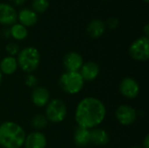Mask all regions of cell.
Here are the masks:
<instances>
[{
	"mask_svg": "<svg viewBox=\"0 0 149 148\" xmlns=\"http://www.w3.org/2000/svg\"><path fill=\"white\" fill-rule=\"evenodd\" d=\"M10 36L16 39V40H24L27 38L28 36V31L27 28L21 24H17L15 23L14 24L11 25L10 29Z\"/></svg>",
	"mask_w": 149,
	"mask_h": 148,
	"instance_id": "obj_19",
	"label": "cell"
},
{
	"mask_svg": "<svg viewBox=\"0 0 149 148\" xmlns=\"http://www.w3.org/2000/svg\"><path fill=\"white\" fill-rule=\"evenodd\" d=\"M130 57L136 60L144 62L149 58V39L148 37L142 36L134 40L129 47Z\"/></svg>",
	"mask_w": 149,
	"mask_h": 148,
	"instance_id": "obj_6",
	"label": "cell"
},
{
	"mask_svg": "<svg viewBox=\"0 0 149 148\" xmlns=\"http://www.w3.org/2000/svg\"><path fill=\"white\" fill-rule=\"evenodd\" d=\"M143 1H144V2H145L146 3H148L149 2V0H143Z\"/></svg>",
	"mask_w": 149,
	"mask_h": 148,
	"instance_id": "obj_31",
	"label": "cell"
},
{
	"mask_svg": "<svg viewBox=\"0 0 149 148\" xmlns=\"http://www.w3.org/2000/svg\"><path fill=\"white\" fill-rule=\"evenodd\" d=\"M31 126L35 130L39 131V130H42V129L46 127V126L48 124V120H47V119H46V117L45 115L37 114L31 119Z\"/></svg>",
	"mask_w": 149,
	"mask_h": 148,
	"instance_id": "obj_20",
	"label": "cell"
},
{
	"mask_svg": "<svg viewBox=\"0 0 149 148\" xmlns=\"http://www.w3.org/2000/svg\"><path fill=\"white\" fill-rule=\"evenodd\" d=\"M89 129L77 126L74 131L73 140L74 143L79 147H86L91 144V133Z\"/></svg>",
	"mask_w": 149,
	"mask_h": 148,
	"instance_id": "obj_14",
	"label": "cell"
},
{
	"mask_svg": "<svg viewBox=\"0 0 149 148\" xmlns=\"http://www.w3.org/2000/svg\"><path fill=\"white\" fill-rule=\"evenodd\" d=\"M25 137V132L20 125L13 121L0 124V146L3 148H21Z\"/></svg>",
	"mask_w": 149,
	"mask_h": 148,
	"instance_id": "obj_2",
	"label": "cell"
},
{
	"mask_svg": "<svg viewBox=\"0 0 149 148\" xmlns=\"http://www.w3.org/2000/svg\"><path fill=\"white\" fill-rule=\"evenodd\" d=\"M3 35H4L5 37L10 36V29H5V30H3Z\"/></svg>",
	"mask_w": 149,
	"mask_h": 148,
	"instance_id": "obj_28",
	"label": "cell"
},
{
	"mask_svg": "<svg viewBox=\"0 0 149 148\" xmlns=\"http://www.w3.org/2000/svg\"><path fill=\"white\" fill-rule=\"evenodd\" d=\"M85 81L79 72H65L58 79L59 87L67 94L79 93L84 87Z\"/></svg>",
	"mask_w": 149,
	"mask_h": 148,
	"instance_id": "obj_4",
	"label": "cell"
},
{
	"mask_svg": "<svg viewBox=\"0 0 149 148\" xmlns=\"http://www.w3.org/2000/svg\"><path fill=\"white\" fill-rule=\"evenodd\" d=\"M106 24L100 19H93L87 25V34L93 38H98L101 37L106 31Z\"/></svg>",
	"mask_w": 149,
	"mask_h": 148,
	"instance_id": "obj_17",
	"label": "cell"
},
{
	"mask_svg": "<svg viewBox=\"0 0 149 148\" xmlns=\"http://www.w3.org/2000/svg\"><path fill=\"white\" fill-rule=\"evenodd\" d=\"M130 148H142V147H140V146H134V147H131Z\"/></svg>",
	"mask_w": 149,
	"mask_h": 148,
	"instance_id": "obj_30",
	"label": "cell"
},
{
	"mask_svg": "<svg viewBox=\"0 0 149 148\" xmlns=\"http://www.w3.org/2000/svg\"><path fill=\"white\" fill-rule=\"evenodd\" d=\"M142 148H149V135L147 134L142 144Z\"/></svg>",
	"mask_w": 149,
	"mask_h": 148,
	"instance_id": "obj_25",
	"label": "cell"
},
{
	"mask_svg": "<svg viewBox=\"0 0 149 148\" xmlns=\"http://www.w3.org/2000/svg\"><path fill=\"white\" fill-rule=\"evenodd\" d=\"M83 64L84 60L82 56L76 51L68 52L63 59V65L66 72H79Z\"/></svg>",
	"mask_w": 149,
	"mask_h": 148,
	"instance_id": "obj_9",
	"label": "cell"
},
{
	"mask_svg": "<svg viewBox=\"0 0 149 148\" xmlns=\"http://www.w3.org/2000/svg\"><path fill=\"white\" fill-rule=\"evenodd\" d=\"M91 133V144L95 146L103 147L108 144L110 140V136L108 133L102 128H93L90 131Z\"/></svg>",
	"mask_w": 149,
	"mask_h": 148,
	"instance_id": "obj_15",
	"label": "cell"
},
{
	"mask_svg": "<svg viewBox=\"0 0 149 148\" xmlns=\"http://www.w3.org/2000/svg\"><path fill=\"white\" fill-rule=\"evenodd\" d=\"M106 114V106L100 99L95 97H86L77 105L75 120L78 126L91 130L104 121Z\"/></svg>",
	"mask_w": 149,
	"mask_h": 148,
	"instance_id": "obj_1",
	"label": "cell"
},
{
	"mask_svg": "<svg viewBox=\"0 0 149 148\" xmlns=\"http://www.w3.org/2000/svg\"><path fill=\"white\" fill-rule=\"evenodd\" d=\"M119 24H120V21L117 17H110L107 18V22H106V26H107L109 29H116L118 26H119Z\"/></svg>",
	"mask_w": 149,
	"mask_h": 148,
	"instance_id": "obj_24",
	"label": "cell"
},
{
	"mask_svg": "<svg viewBox=\"0 0 149 148\" xmlns=\"http://www.w3.org/2000/svg\"><path fill=\"white\" fill-rule=\"evenodd\" d=\"M31 101L37 107H45L50 101V92L44 86H36L31 92Z\"/></svg>",
	"mask_w": 149,
	"mask_h": 148,
	"instance_id": "obj_12",
	"label": "cell"
},
{
	"mask_svg": "<svg viewBox=\"0 0 149 148\" xmlns=\"http://www.w3.org/2000/svg\"><path fill=\"white\" fill-rule=\"evenodd\" d=\"M17 19L19 24L25 27L33 26L38 22V14L31 9L25 8L19 11L17 14Z\"/></svg>",
	"mask_w": 149,
	"mask_h": 148,
	"instance_id": "obj_16",
	"label": "cell"
},
{
	"mask_svg": "<svg viewBox=\"0 0 149 148\" xmlns=\"http://www.w3.org/2000/svg\"><path fill=\"white\" fill-rule=\"evenodd\" d=\"M49 7L48 0H33L32 1V10L38 13L45 12Z\"/></svg>",
	"mask_w": 149,
	"mask_h": 148,
	"instance_id": "obj_21",
	"label": "cell"
},
{
	"mask_svg": "<svg viewBox=\"0 0 149 148\" xmlns=\"http://www.w3.org/2000/svg\"><path fill=\"white\" fill-rule=\"evenodd\" d=\"M67 114V107L65 103L59 99H54L49 101V103L45 106V113L48 122L52 123H60L64 121Z\"/></svg>",
	"mask_w": 149,
	"mask_h": 148,
	"instance_id": "obj_5",
	"label": "cell"
},
{
	"mask_svg": "<svg viewBox=\"0 0 149 148\" xmlns=\"http://www.w3.org/2000/svg\"><path fill=\"white\" fill-rule=\"evenodd\" d=\"M17 13L16 10L9 3H0V24L4 25H12L17 22Z\"/></svg>",
	"mask_w": 149,
	"mask_h": 148,
	"instance_id": "obj_10",
	"label": "cell"
},
{
	"mask_svg": "<svg viewBox=\"0 0 149 148\" xmlns=\"http://www.w3.org/2000/svg\"><path fill=\"white\" fill-rule=\"evenodd\" d=\"M18 67L17 58L15 57L7 56L3 58L0 62V71L3 74L11 75L16 72Z\"/></svg>",
	"mask_w": 149,
	"mask_h": 148,
	"instance_id": "obj_18",
	"label": "cell"
},
{
	"mask_svg": "<svg viewBox=\"0 0 149 148\" xmlns=\"http://www.w3.org/2000/svg\"><path fill=\"white\" fill-rule=\"evenodd\" d=\"M2 81H3V73L0 71V85L2 84Z\"/></svg>",
	"mask_w": 149,
	"mask_h": 148,
	"instance_id": "obj_29",
	"label": "cell"
},
{
	"mask_svg": "<svg viewBox=\"0 0 149 148\" xmlns=\"http://www.w3.org/2000/svg\"><path fill=\"white\" fill-rule=\"evenodd\" d=\"M13 4L17 5V6H21L24 3L25 0H10Z\"/></svg>",
	"mask_w": 149,
	"mask_h": 148,
	"instance_id": "obj_26",
	"label": "cell"
},
{
	"mask_svg": "<svg viewBox=\"0 0 149 148\" xmlns=\"http://www.w3.org/2000/svg\"><path fill=\"white\" fill-rule=\"evenodd\" d=\"M46 145V137L39 131H35L26 135L24 143L25 148H45Z\"/></svg>",
	"mask_w": 149,
	"mask_h": 148,
	"instance_id": "obj_11",
	"label": "cell"
},
{
	"mask_svg": "<svg viewBox=\"0 0 149 148\" xmlns=\"http://www.w3.org/2000/svg\"><path fill=\"white\" fill-rule=\"evenodd\" d=\"M119 90L123 97L128 99H134L138 97L141 87L137 80H135L134 78L126 77L120 81Z\"/></svg>",
	"mask_w": 149,
	"mask_h": 148,
	"instance_id": "obj_7",
	"label": "cell"
},
{
	"mask_svg": "<svg viewBox=\"0 0 149 148\" xmlns=\"http://www.w3.org/2000/svg\"><path fill=\"white\" fill-rule=\"evenodd\" d=\"M79 74L81 75L84 81H93L94 80L100 72V65L93 61H88L84 63L79 70Z\"/></svg>",
	"mask_w": 149,
	"mask_h": 148,
	"instance_id": "obj_13",
	"label": "cell"
},
{
	"mask_svg": "<svg viewBox=\"0 0 149 148\" xmlns=\"http://www.w3.org/2000/svg\"><path fill=\"white\" fill-rule=\"evenodd\" d=\"M5 49H6V51L9 54V56H11V57H15L20 51V49H19L18 44L17 43H15V42L9 43L6 45V48Z\"/></svg>",
	"mask_w": 149,
	"mask_h": 148,
	"instance_id": "obj_22",
	"label": "cell"
},
{
	"mask_svg": "<svg viewBox=\"0 0 149 148\" xmlns=\"http://www.w3.org/2000/svg\"><path fill=\"white\" fill-rule=\"evenodd\" d=\"M17 65L26 73H32L40 64V53L33 46H28L21 50L17 58Z\"/></svg>",
	"mask_w": 149,
	"mask_h": 148,
	"instance_id": "obj_3",
	"label": "cell"
},
{
	"mask_svg": "<svg viewBox=\"0 0 149 148\" xmlns=\"http://www.w3.org/2000/svg\"><path fill=\"white\" fill-rule=\"evenodd\" d=\"M144 32H145V37H148V35H149V24H147L146 25H145V27H144Z\"/></svg>",
	"mask_w": 149,
	"mask_h": 148,
	"instance_id": "obj_27",
	"label": "cell"
},
{
	"mask_svg": "<svg viewBox=\"0 0 149 148\" xmlns=\"http://www.w3.org/2000/svg\"><path fill=\"white\" fill-rule=\"evenodd\" d=\"M24 83L28 87L35 88L36 86H38V79L32 73H28L24 79Z\"/></svg>",
	"mask_w": 149,
	"mask_h": 148,
	"instance_id": "obj_23",
	"label": "cell"
},
{
	"mask_svg": "<svg viewBox=\"0 0 149 148\" xmlns=\"http://www.w3.org/2000/svg\"><path fill=\"white\" fill-rule=\"evenodd\" d=\"M115 118L122 126H130L137 120L136 110L128 105H121L115 111Z\"/></svg>",
	"mask_w": 149,
	"mask_h": 148,
	"instance_id": "obj_8",
	"label": "cell"
}]
</instances>
